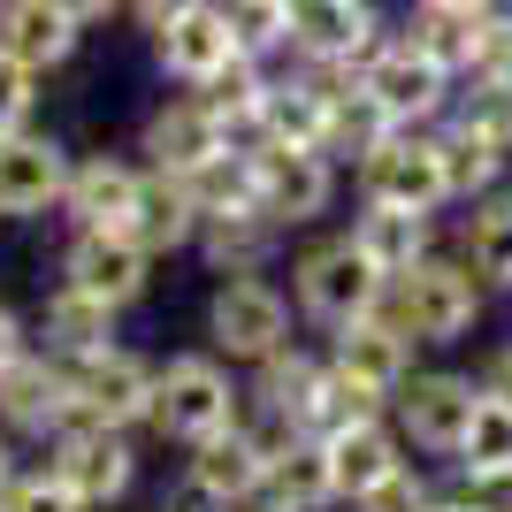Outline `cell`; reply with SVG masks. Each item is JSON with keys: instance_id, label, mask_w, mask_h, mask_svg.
Here are the masks:
<instances>
[{"instance_id": "cell-20", "label": "cell", "mask_w": 512, "mask_h": 512, "mask_svg": "<svg viewBox=\"0 0 512 512\" xmlns=\"http://www.w3.org/2000/svg\"><path fill=\"white\" fill-rule=\"evenodd\" d=\"M146 192V161H123V153H85L69 169V192H62V214L69 230H123L130 207Z\"/></svg>"}, {"instance_id": "cell-11", "label": "cell", "mask_w": 512, "mask_h": 512, "mask_svg": "<svg viewBox=\"0 0 512 512\" xmlns=\"http://www.w3.org/2000/svg\"><path fill=\"white\" fill-rule=\"evenodd\" d=\"M69 421H77V383H69V360H54L46 344H31V352H16V360L0 367V428L54 444Z\"/></svg>"}, {"instance_id": "cell-12", "label": "cell", "mask_w": 512, "mask_h": 512, "mask_svg": "<svg viewBox=\"0 0 512 512\" xmlns=\"http://www.w3.org/2000/svg\"><path fill=\"white\" fill-rule=\"evenodd\" d=\"M69 383H77V421L153 428V360H138L130 344H107L92 360H69Z\"/></svg>"}, {"instance_id": "cell-33", "label": "cell", "mask_w": 512, "mask_h": 512, "mask_svg": "<svg viewBox=\"0 0 512 512\" xmlns=\"http://www.w3.org/2000/svg\"><path fill=\"white\" fill-rule=\"evenodd\" d=\"M184 184H192L199 214H237V207H260V199H253V153H245V146H222V153L207 161V169H192Z\"/></svg>"}, {"instance_id": "cell-30", "label": "cell", "mask_w": 512, "mask_h": 512, "mask_svg": "<svg viewBox=\"0 0 512 512\" xmlns=\"http://www.w3.org/2000/svg\"><path fill=\"white\" fill-rule=\"evenodd\" d=\"M276 505L291 512H329L337 505V474H329V451H321V436H291V444L268 459V490Z\"/></svg>"}, {"instance_id": "cell-21", "label": "cell", "mask_w": 512, "mask_h": 512, "mask_svg": "<svg viewBox=\"0 0 512 512\" xmlns=\"http://www.w3.org/2000/svg\"><path fill=\"white\" fill-rule=\"evenodd\" d=\"M222 146H230V138H222V123L199 107V92H184V100H161V107L146 115V138H138L146 169H161V176H192V169H207Z\"/></svg>"}, {"instance_id": "cell-31", "label": "cell", "mask_w": 512, "mask_h": 512, "mask_svg": "<svg viewBox=\"0 0 512 512\" xmlns=\"http://www.w3.org/2000/svg\"><path fill=\"white\" fill-rule=\"evenodd\" d=\"M398 39L421 46L428 62H444L451 77H467L474 54H482V16H451V8H421V0H413V16L398 23Z\"/></svg>"}, {"instance_id": "cell-37", "label": "cell", "mask_w": 512, "mask_h": 512, "mask_svg": "<svg viewBox=\"0 0 512 512\" xmlns=\"http://www.w3.org/2000/svg\"><path fill=\"white\" fill-rule=\"evenodd\" d=\"M0 512H92V505L69 490L54 467H23L16 482H8V497H0Z\"/></svg>"}, {"instance_id": "cell-1", "label": "cell", "mask_w": 512, "mask_h": 512, "mask_svg": "<svg viewBox=\"0 0 512 512\" xmlns=\"http://www.w3.org/2000/svg\"><path fill=\"white\" fill-rule=\"evenodd\" d=\"M383 306L413 329V344H459L490 306V283L474 276L467 253H428L421 268H406L383 291Z\"/></svg>"}, {"instance_id": "cell-43", "label": "cell", "mask_w": 512, "mask_h": 512, "mask_svg": "<svg viewBox=\"0 0 512 512\" xmlns=\"http://www.w3.org/2000/svg\"><path fill=\"white\" fill-rule=\"evenodd\" d=\"M16 352H31V337H23V314H16L8 299H0V367L16 360Z\"/></svg>"}, {"instance_id": "cell-47", "label": "cell", "mask_w": 512, "mask_h": 512, "mask_svg": "<svg viewBox=\"0 0 512 512\" xmlns=\"http://www.w3.org/2000/svg\"><path fill=\"white\" fill-rule=\"evenodd\" d=\"M421 8H451V16H482L490 0H421Z\"/></svg>"}, {"instance_id": "cell-40", "label": "cell", "mask_w": 512, "mask_h": 512, "mask_svg": "<svg viewBox=\"0 0 512 512\" xmlns=\"http://www.w3.org/2000/svg\"><path fill=\"white\" fill-rule=\"evenodd\" d=\"M444 497H459L467 512H512V467H459Z\"/></svg>"}, {"instance_id": "cell-16", "label": "cell", "mask_w": 512, "mask_h": 512, "mask_svg": "<svg viewBox=\"0 0 512 512\" xmlns=\"http://www.w3.org/2000/svg\"><path fill=\"white\" fill-rule=\"evenodd\" d=\"M69 169H77V161H69L62 138H46V130H8V138H0V214L31 222V214L62 207Z\"/></svg>"}, {"instance_id": "cell-42", "label": "cell", "mask_w": 512, "mask_h": 512, "mask_svg": "<svg viewBox=\"0 0 512 512\" xmlns=\"http://www.w3.org/2000/svg\"><path fill=\"white\" fill-rule=\"evenodd\" d=\"M474 383L490 390V398H505V406H512V344H497L490 360H482V375H474Z\"/></svg>"}, {"instance_id": "cell-13", "label": "cell", "mask_w": 512, "mask_h": 512, "mask_svg": "<svg viewBox=\"0 0 512 512\" xmlns=\"http://www.w3.org/2000/svg\"><path fill=\"white\" fill-rule=\"evenodd\" d=\"M62 283H77V291H92L123 314L153 291V253L130 230H77L62 245Z\"/></svg>"}, {"instance_id": "cell-18", "label": "cell", "mask_w": 512, "mask_h": 512, "mask_svg": "<svg viewBox=\"0 0 512 512\" xmlns=\"http://www.w3.org/2000/svg\"><path fill=\"white\" fill-rule=\"evenodd\" d=\"M237 54H245V39L230 31L222 0H199V8H184L169 31H153V62H161V77H176L184 92H199L214 69H230Z\"/></svg>"}, {"instance_id": "cell-22", "label": "cell", "mask_w": 512, "mask_h": 512, "mask_svg": "<svg viewBox=\"0 0 512 512\" xmlns=\"http://www.w3.org/2000/svg\"><path fill=\"white\" fill-rule=\"evenodd\" d=\"M0 46L16 54L23 69H69L77 46H85V23L62 16L54 0H0Z\"/></svg>"}, {"instance_id": "cell-17", "label": "cell", "mask_w": 512, "mask_h": 512, "mask_svg": "<svg viewBox=\"0 0 512 512\" xmlns=\"http://www.w3.org/2000/svg\"><path fill=\"white\" fill-rule=\"evenodd\" d=\"M390 23L375 0H291V54L299 62H367V46Z\"/></svg>"}, {"instance_id": "cell-46", "label": "cell", "mask_w": 512, "mask_h": 512, "mask_svg": "<svg viewBox=\"0 0 512 512\" xmlns=\"http://www.w3.org/2000/svg\"><path fill=\"white\" fill-rule=\"evenodd\" d=\"M482 31H490V39H512V0H490V8H482Z\"/></svg>"}, {"instance_id": "cell-29", "label": "cell", "mask_w": 512, "mask_h": 512, "mask_svg": "<svg viewBox=\"0 0 512 512\" xmlns=\"http://www.w3.org/2000/svg\"><path fill=\"white\" fill-rule=\"evenodd\" d=\"M268 77H276V69L260 62V54H237L230 69H214L207 85H199V107L222 123V138H230V146H253L260 100H268Z\"/></svg>"}, {"instance_id": "cell-27", "label": "cell", "mask_w": 512, "mask_h": 512, "mask_svg": "<svg viewBox=\"0 0 512 512\" xmlns=\"http://www.w3.org/2000/svg\"><path fill=\"white\" fill-rule=\"evenodd\" d=\"M436 146H444V184H451V207H474V199H490V192H505V176H512V153L505 146H490L482 130H467V123H436Z\"/></svg>"}, {"instance_id": "cell-14", "label": "cell", "mask_w": 512, "mask_h": 512, "mask_svg": "<svg viewBox=\"0 0 512 512\" xmlns=\"http://www.w3.org/2000/svg\"><path fill=\"white\" fill-rule=\"evenodd\" d=\"M184 490H192V505H214V512L253 505V497L268 490V444H260L245 421L222 428V436H207V444H192V459H184Z\"/></svg>"}, {"instance_id": "cell-15", "label": "cell", "mask_w": 512, "mask_h": 512, "mask_svg": "<svg viewBox=\"0 0 512 512\" xmlns=\"http://www.w3.org/2000/svg\"><path fill=\"white\" fill-rule=\"evenodd\" d=\"M321 398H329V352H299V344H283V352L253 360L245 413H260V421H283V428H299V436H314Z\"/></svg>"}, {"instance_id": "cell-39", "label": "cell", "mask_w": 512, "mask_h": 512, "mask_svg": "<svg viewBox=\"0 0 512 512\" xmlns=\"http://www.w3.org/2000/svg\"><path fill=\"white\" fill-rule=\"evenodd\" d=\"M31 115H39V69H23L8 46H0V138L8 130H31Z\"/></svg>"}, {"instance_id": "cell-19", "label": "cell", "mask_w": 512, "mask_h": 512, "mask_svg": "<svg viewBox=\"0 0 512 512\" xmlns=\"http://www.w3.org/2000/svg\"><path fill=\"white\" fill-rule=\"evenodd\" d=\"M321 451H329V474H337V505L367 497L390 467H406V436H398L390 413H352L344 428L321 436Z\"/></svg>"}, {"instance_id": "cell-23", "label": "cell", "mask_w": 512, "mask_h": 512, "mask_svg": "<svg viewBox=\"0 0 512 512\" xmlns=\"http://www.w3.org/2000/svg\"><path fill=\"white\" fill-rule=\"evenodd\" d=\"M352 245L375 260V276H383V283H398L406 268H421V260L436 253V214L367 207V199H360V214H352Z\"/></svg>"}, {"instance_id": "cell-4", "label": "cell", "mask_w": 512, "mask_h": 512, "mask_svg": "<svg viewBox=\"0 0 512 512\" xmlns=\"http://www.w3.org/2000/svg\"><path fill=\"white\" fill-rule=\"evenodd\" d=\"M360 85L375 92V107H383L398 130H436L451 115V100H459V77H451L444 62H428L421 46H406L398 31H383V39L367 46Z\"/></svg>"}, {"instance_id": "cell-3", "label": "cell", "mask_w": 512, "mask_h": 512, "mask_svg": "<svg viewBox=\"0 0 512 512\" xmlns=\"http://www.w3.org/2000/svg\"><path fill=\"white\" fill-rule=\"evenodd\" d=\"M390 283L375 276V260L352 245V230L337 237H314L299 260H291V306H299L314 329H344V321H360L383 306Z\"/></svg>"}, {"instance_id": "cell-6", "label": "cell", "mask_w": 512, "mask_h": 512, "mask_svg": "<svg viewBox=\"0 0 512 512\" xmlns=\"http://www.w3.org/2000/svg\"><path fill=\"white\" fill-rule=\"evenodd\" d=\"M207 337L222 360H268L291 344V299H283L268 276H222L207 299Z\"/></svg>"}, {"instance_id": "cell-34", "label": "cell", "mask_w": 512, "mask_h": 512, "mask_svg": "<svg viewBox=\"0 0 512 512\" xmlns=\"http://www.w3.org/2000/svg\"><path fill=\"white\" fill-rule=\"evenodd\" d=\"M451 123L482 130L490 146L512 153V69L505 77H459V100H451Z\"/></svg>"}, {"instance_id": "cell-24", "label": "cell", "mask_w": 512, "mask_h": 512, "mask_svg": "<svg viewBox=\"0 0 512 512\" xmlns=\"http://www.w3.org/2000/svg\"><path fill=\"white\" fill-rule=\"evenodd\" d=\"M276 253H283V222L260 214V207L207 214V222H199V260H207L214 276H260Z\"/></svg>"}, {"instance_id": "cell-45", "label": "cell", "mask_w": 512, "mask_h": 512, "mask_svg": "<svg viewBox=\"0 0 512 512\" xmlns=\"http://www.w3.org/2000/svg\"><path fill=\"white\" fill-rule=\"evenodd\" d=\"M23 474V459H16V428H0V497H8V482Z\"/></svg>"}, {"instance_id": "cell-36", "label": "cell", "mask_w": 512, "mask_h": 512, "mask_svg": "<svg viewBox=\"0 0 512 512\" xmlns=\"http://www.w3.org/2000/svg\"><path fill=\"white\" fill-rule=\"evenodd\" d=\"M459 467H512V406L505 398H474V421L459 436Z\"/></svg>"}, {"instance_id": "cell-26", "label": "cell", "mask_w": 512, "mask_h": 512, "mask_svg": "<svg viewBox=\"0 0 512 512\" xmlns=\"http://www.w3.org/2000/svg\"><path fill=\"white\" fill-rule=\"evenodd\" d=\"M39 337L54 360H92V352H107L115 344V306L92 299V291H77V283H54L39 306Z\"/></svg>"}, {"instance_id": "cell-25", "label": "cell", "mask_w": 512, "mask_h": 512, "mask_svg": "<svg viewBox=\"0 0 512 512\" xmlns=\"http://www.w3.org/2000/svg\"><path fill=\"white\" fill-rule=\"evenodd\" d=\"M199 199H192V184L184 176H161V169H146V192H138V207H130V222L123 230L146 245L153 260L161 253H184V245H199Z\"/></svg>"}, {"instance_id": "cell-38", "label": "cell", "mask_w": 512, "mask_h": 512, "mask_svg": "<svg viewBox=\"0 0 512 512\" xmlns=\"http://www.w3.org/2000/svg\"><path fill=\"white\" fill-rule=\"evenodd\" d=\"M428 505H436V482H428L413 459H406V467H390L367 497H352V512H428Z\"/></svg>"}, {"instance_id": "cell-49", "label": "cell", "mask_w": 512, "mask_h": 512, "mask_svg": "<svg viewBox=\"0 0 512 512\" xmlns=\"http://www.w3.org/2000/svg\"><path fill=\"white\" fill-rule=\"evenodd\" d=\"M428 512H467V505H459V497H444V490H436V505H428Z\"/></svg>"}, {"instance_id": "cell-5", "label": "cell", "mask_w": 512, "mask_h": 512, "mask_svg": "<svg viewBox=\"0 0 512 512\" xmlns=\"http://www.w3.org/2000/svg\"><path fill=\"white\" fill-rule=\"evenodd\" d=\"M329 375L352 383L360 398H375V406H390V398L406 390V375H413V329L390 314V306L329 329Z\"/></svg>"}, {"instance_id": "cell-44", "label": "cell", "mask_w": 512, "mask_h": 512, "mask_svg": "<svg viewBox=\"0 0 512 512\" xmlns=\"http://www.w3.org/2000/svg\"><path fill=\"white\" fill-rule=\"evenodd\" d=\"M54 8H62V16H77L92 31V23H107V16H123V0H54Z\"/></svg>"}, {"instance_id": "cell-41", "label": "cell", "mask_w": 512, "mask_h": 512, "mask_svg": "<svg viewBox=\"0 0 512 512\" xmlns=\"http://www.w3.org/2000/svg\"><path fill=\"white\" fill-rule=\"evenodd\" d=\"M184 8H199V0H123V16L138 23L146 39H153V31H169V23L184 16Z\"/></svg>"}, {"instance_id": "cell-2", "label": "cell", "mask_w": 512, "mask_h": 512, "mask_svg": "<svg viewBox=\"0 0 512 512\" xmlns=\"http://www.w3.org/2000/svg\"><path fill=\"white\" fill-rule=\"evenodd\" d=\"M245 421V390L230 383V367L214 360V352H176V360L153 367V428L169 436V444H207L222 428Z\"/></svg>"}, {"instance_id": "cell-7", "label": "cell", "mask_w": 512, "mask_h": 512, "mask_svg": "<svg viewBox=\"0 0 512 512\" xmlns=\"http://www.w3.org/2000/svg\"><path fill=\"white\" fill-rule=\"evenodd\" d=\"M474 398H482V383L459 375V367H413L406 390L390 398V421H398V436H406L413 451L459 459V436H467V421H474Z\"/></svg>"}, {"instance_id": "cell-35", "label": "cell", "mask_w": 512, "mask_h": 512, "mask_svg": "<svg viewBox=\"0 0 512 512\" xmlns=\"http://www.w3.org/2000/svg\"><path fill=\"white\" fill-rule=\"evenodd\" d=\"M230 31L245 39V54H291V0H222Z\"/></svg>"}, {"instance_id": "cell-8", "label": "cell", "mask_w": 512, "mask_h": 512, "mask_svg": "<svg viewBox=\"0 0 512 512\" xmlns=\"http://www.w3.org/2000/svg\"><path fill=\"white\" fill-rule=\"evenodd\" d=\"M360 199H367V207H406V214L451 207L444 146H436V130H390L383 146L360 161Z\"/></svg>"}, {"instance_id": "cell-28", "label": "cell", "mask_w": 512, "mask_h": 512, "mask_svg": "<svg viewBox=\"0 0 512 512\" xmlns=\"http://www.w3.org/2000/svg\"><path fill=\"white\" fill-rule=\"evenodd\" d=\"M390 115L383 107H375V92L360 85V77H352V85H337L329 92V115H321V153H329V161H337V169H360L367 153L383 146L390 138Z\"/></svg>"}, {"instance_id": "cell-32", "label": "cell", "mask_w": 512, "mask_h": 512, "mask_svg": "<svg viewBox=\"0 0 512 512\" xmlns=\"http://www.w3.org/2000/svg\"><path fill=\"white\" fill-rule=\"evenodd\" d=\"M467 260L490 291H512V184L490 199H474L467 214Z\"/></svg>"}, {"instance_id": "cell-48", "label": "cell", "mask_w": 512, "mask_h": 512, "mask_svg": "<svg viewBox=\"0 0 512 512\" xmlns=\"http://www.w3.org/2000/svg\"><path fill=\"white\" fill-rule=\"evenodd\" d=\"M237 512H291V505H276V497H253V505H237Z\"/></svg>"}, {"instance_id": "cell-9", "label": "cell", "mask_w": 512, "mask_h": 512, "mask_svg": "<svg viewBox=\"0 0 512 512\" xmlns=\"http://www.w3.org/2000/svg\"><path fill=\"white\" fill-rule=\"evenodd\" d=\"M46 467H54L69 490L100 512V505H123V497H130V482H138V451H130V428L69 421L62 436L46 444Z\"/></svg>"}, {"instance_id": "cell-10", "label": "cell", "mask_w": 512, "mask_h": 512, "mask_svg": "<svg viewBox=\"0 0 512 512\" xmlns=\"http://www.w3.org/2000/svg\"><path fill=\"white\" fill-rule=\"evenodd\" d=\"M253 199H260V214H276L283 230L321 222L337 207V161L321 146H253Z\"/></svg>"}, {"instance_id": "cell-50", "label": "cell", "mask_w": 512, "mask_h": 512, "mask_svg": "<svg viewBox=\"0 0 512 512\" xmlns=\"http://www.w3.org/2000/svg\"><path fill=\"white\" fill-rule=\"evenodd\" d=\"M192 512H214V505H192Z\"/></svg>"}]
</instances>
